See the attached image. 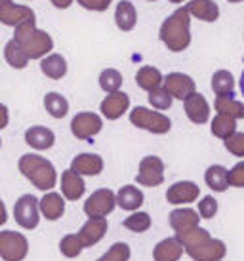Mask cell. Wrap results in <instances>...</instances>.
Here are the masks:
<instances>
[{
    "label": "cell",
    "mask_w": 244,
    "mask_h": 261,
    "mask_svg": "<svg viewBox=\"0 0 244 261\" xmlns=\"http://www.w3.org/2000/svg\"><path fill=\"white\" fill-rule=\"evenodd\" d=\"M122 86V74L116 69H105L100 74V88L107 94H115L120 92Z\"/></svg>",
    "instance_id": "cell-35"
},
{
    "label": "cell",
    "mask_w": 244,
    "mask_h": 261,
    "mask_svg": "<svg viewBox=\"0 0 244 261\" xmlns=\"http://www.w3.org/2000/svg\"><path fill=\"white\" fill-rule=\"evenodd\" d=\"M229 187H244V160L237 162L235 166L229 170Z\"/></svg>",
    "instance_id": "cell-41"
},
{
    "label": "cell",
    "mask_w": 244,
    "mask_h": 261,
    "mask_svg": "<svg viewBox=\"0 0 244 261\" xmlns=\"http://www.w3.org/2000/svg\"><path fill=\"white\" fill-rule=\"evenodd\" d=\"M204 181L214 193H225L229 189V170L222 164H212L204 172Z\"/></svg>",
    "instance_id": "cell-27"
},
{
    "label": "cell",
    "mask_w": 244,
    "mask_h": 261,
    "mask_svg": "<svg viewBox=\"0 0 244 261\" xmlns=\"http://www.w3.org/2000/svg\"><path fill=\"white\" fill-rule=\"evenodd\" d=\"M223 145H225V149H227L231 154H235L238 159H244V134L242 132H235L231 138H227L223 141Z\"/></svg>",
    "instance_id": "cell-39"
},
{
    "label": "cell",
    "mask_w": 244,
    "mask_h": 261,
    "mask_svg": "<svg viewBox=\"0 0 244 261\" xmlns=\"http://www.w3.org/2000/svg\"><path fill=\"white\" fill-rule=\"evenodd\" d=\"M36 19L35 12L29 6L15 4L12 0H0V23L8 27H17L25 21Z\"/></svg>",
    "instance_id": "cell-11"
},
{
    "label": "cell",
    "mask_w": 244,
    "mask_h": 261,
    "mask_svg": "<svg viewBox=\"0 0 244 261\" xmlns=\"http://www.w3.org/2000/svg\"><path fill=\"white\" fill-rule=\"evenodd\" d=\"M149 2H157V0H149Z\"/></svg>",
    "instance_id": "cell-50"
},
{
    "label": "cell",
    "mask_w": 244,
    "mask_h": 261,
    "mask_svg": "<svg viewBox=\"0 0 244 261\" xmlns=\"http://www.w3.org/2000/svg\"><path fill=\"white\" fill-rule=\"evenodd\" d=\"M185 10L189 12V15L206 23H214L219 17V6L214 0H191L187 2Z\"/></svg>",
    "instance_id": "cell-24"
},
{
    "label": "cell",
    "mask_w": 244,
    "mask_h": 261,
    "mask_svg": "<svg viewBox=\"0 0 244 261\" xmlns=\"http://www.w3.org/2000/svg\"><path fill=\"white\" fill-rule=\"evenodd\" d=\"M14 219L21 229L33 231L40 223V208L35 195H23L14 204Z\"/></svg>",
    "instance_id": "cell-7"
},
{
    "label": "cell",
    "mask_w": 244,
    "mask_h": 261,
    "mask_svg": "<svg viewBox=\"0 0 244 261\" xmlns=\"http://www.w3.org/2000/svg\"><path fill=\"white\" fill-rule=\"evenodd\" d=\"M17 170L21 172L38 191H48L58 185V172L56 166L48 159L40 154H23L17 162Z\"/></svg>",
    "instance_id": "cell-4"
},
{
    "label": "cell",
    "mask_w": 244,
    "mask_h": 261,
    "mask_svg": "<svg viewBox=\"0 0 244 261\" xmlns=\"http://www.w3.org/2000/svg\"><path fill=\"white\" fill-rule=\"evenodd\" d=\"M38 208H40V216L48 219V221H58L65 214V198L59 193H44L42 198H38Z\"/></svg>",
    "instance_id": "cell-21"
},
{
    "label": "cell",
    "mask_w": 244,
    "mask_h": 261,
    "mask_svg": "<svg viewBox=\"0 0 244 261\" xmlns=\"http://www.w3.org/2000/svg\"><path fill=\"white\" fill-rule=\"evenodd\" d=\"M197 212H199L201 219L215 218V214H217V200H215L212 195L204 196L202 200H199V210H197Z\"/></svg>",
    "instance_id": "cell-40"
},
{
    "label": "cell",
    "mask_w": 244,
    "mask_h": 261,
    "mask_svg": "<svg viewBox=\"0 0 244 261\" xmlns=\"http://www.w3.org/2000/svg\"><path fill=\"white\" fill-rule=\"evenodd\" d=\"M158 37L170 51H185L191 44V15L183 8H178L160 25Z\"/></svg>",
    "instance_id": "cell-2"
},
{
    "label": "cell",
    "mask_w": 244,
    "mask_h": 261,
    "mask_svg": "<svg viewBox=\"0 0 244 261\" xmlns=\"http://www.w3.org/2000/svg\"><path fill=\"white\" fill-rule=\"evenodd\" d=\"M172 101L174 97L168 92H166L164 88H157V90H153V92H149V103L153 105V109L157 111H166L172 107Z\"/></svg>",
    "instance_id": "cell-38"
},
{
    "label": "cell",
    "mask_w": 244,
    "mask_h": 261,
    "mask_svg": "<svg viewBox=\"0 0 244 261\" xmlns=\"http://www.w3.org/2000/svg\"><path fill=\"white\" fill-rule=\"evenodd\" d=\"M136 181L137 185H143V187L162 185L164 183V162H162V159H158L155 154L141 159L139 168H137Z\"/></svg>",
    "instance_id": "cell-9"
},
{
    "label": "cell",
    "mask_w": 244,
    "mask_h": 261,
    "mask_svg": "<svg viewBox=\"0 0 244 261\" xmlns=\"http://www.w3.org/2000/svg\"><path fill=\"white\" fill-rule=\"evenodd\" d=\"M116 208V193L111 189H97L84 202V214L88 218H107Z\"/></svg>",
    "instance_id": "cell-8"
},
{
    "label": "cell",
    "mask_w": 244,
    "mask_h": 261,
    "mask_svg": "<svg viewBox=\"0 0 244 261\" xmlns=\"http://www.w3.org/2000/svg\"><path fill=\"white\" fill-rule=\"evenodd\" d=\"M40 71L48 79L59 80L67 74V61L61 54H48L46 58L40 59Z\"/></svg>",
    "instance_id": "cell-29"
},
{
    "label": "cell",
    "mask_w": 244,
    "mask_h": 261,
    "mask_svg": "<svg viewBox=\"0 0 244 261\" xmlns=\"http://www.w3.org/2000/svg\"><path fill=\"white\" fill-rule=\"evenodd\" d=\"M29 254V240L17 231H0V257L4 261H23Z\"/></svg>",
    "instance_id": "cell-6"
},
{
    "label": "cell",
    "mask_w": 244,
    "mask_h": 261,
    "mask_svg": "<svg viewBox=\"0 0 244 261\" xmlns=\"http://www.w3.org/2000/svg\"><path fill=\"white\" fill-rule=\"evenodd\" d=\"M101 115L105 116L107 120H118L126 111L130 109V97L124 92H115L109 94L100 105Z\"/></svg>",
    "instance_id": "cell-19"
},
{
    "label": "cell",
    "mask_w": 244,
    "mask_h": 261,
    "mask_svg": "<svg viewBox=\"0 0 244 261\" xmlns=\"http://www.w3.org/2000/svg\"><path fill=\"white\" fill-rule=\"evenodd\" d=\"M170 227H172L176 234H183V232L191 231L194 227H199L201 223V216H199V212L193 210V208H176V210L170 212Z\"/></svg>",
    "instance_id": "cell-15"
},
{
    "label": "cell",
    "mask_w": 244,
    "mask_h": 261,
    "mask_svg": "<svg viewBox=\"0 0 244 261\" xmlns=\"http://www.w3.org/2000/svg\"><path fill=\"white\" fill-rule=\"evenodd\" d=\"M115 23L116 27L124 33H130V31H134L137 23V12H136V6L130 2V0H120L118 4H116V10H115Z\"/></svg>",
    "instance_id": "cell-26"
},
{
    "label": "cell",
    "mask_w": 244,
    "mask_h": 261,
    "mask_svg": "<svg viewBox=\"0 0 244 261\" xmlns=\"http://www.w3.org/2000/svg\"><path fill=\"white\" fill-rule=\"evenodd\" d=\"M80 6L86 8V10H92V12H105L113 0H77Z\"/></svg>",
    "instance_id": "cell-42"
},
{
    "label": "cell",
    "mask_w": 244,
    "mask_h": 261,
    "mask_svg": "<svg viewBox=\"0 0 244 261\" xmlns=\"http://www.w3.org/2000/svg\"><path fill=\"white\" fill-rule=\"evenodd\" d=\"M201 196V189L193 181H178L170 185L166 191V200L174 206H183V204H191L199 200Z\"/></svg>",
    "instance_id": "cell-13"
},
{
    "label": "cell",
    "mask_w": 244,
    "mask_h": 261,
    "mask_svg": "<svg viewBox=\"0 0 244 261\" xmlns=\"http://www.w3.org/2000/svg\"><path fill=\"white\" fill-rule=\"evenodd\" d=\"M214 109L217 111V115L229 116V118H233V120H240V118H244V103L235 99V94L215 95Z\"/></svg>",
    "instance_id": "cell-25"
},
{
    "label": "cell",
    "mask_w": 244,
    "mask_h": 261,
    "mask_svg": "<svg viewBox=\"0 0 244 261\" xmlns=\"http://www.w3.org/2000/svg\"><path fill=\"white\" fill-rule=\"evenodd\" d=\"M132 250L126 242H115L97 261H130Z\"/></svg>",
    "instance_id": "cell-37"
},
{
    "label": "cell",
    "mask_w": 244,
    "mask_h": 261,
    "mask_svg": "<svg viewBox=\"0 0 244 261\" xmlns=\"http://www.w3.org/2000/svg\"><path fill=\"white\" fill-rule=\"evenodd\" d=\"M50 2L56 8H59V10H67L72 4V0H50Z\"/></svg>",
    "instance_id": "cell-44"
},
{
    "label": "cell",
    "mask_w": 244,
    "mask_h": 261,
    "mask_svg": "<svg viewBox=\"0 0 244 261\" xmlns=\"http://www.w3.org/2000/svg\"><path fill=\"white\" fill-rule=\"evenodd\" d=\"M229 2H233V4H237V2H242V0H229Z\"/></svg>",
    "instance_id": "cell-47"
},
{
    "label": "cell",
    "mask_w": 244,
    "mask_h": 261,
    "mask_svg": "<svg viewBox=\"0 0 244 261\" xmlns=\"http://www.w3.org/2000/svg\"><path fill=\"white\" fill-rule=\"evenodd\" d=\"M170 2H176V4H178V2H183V0H170Z\"/></svg>",
    "instance_id": "cell-48"
},
{
    "label": "cell",
    "mask_w": 244,
    "mask_h": 261,
    "mask_svg": "<svg viewBox=\"0 0 244 261\" xmlns=\"http://www.w3.org/2000/svg\"><path fill=\"white\" fill-rule=\"evenodd\" d=\"M25 143L35 151H48L56 143V134L46 126H31L25 132Z\"/></svg>",
    "instance_id": "cell-20"
},
{
    "label": "cell",
    "mask_w": 244,
    "mask_h": 261,
    "mask_svg": "<svg viewBox=\"0 0 244 261\" xmlns=\"http://www.w3.org/2000/svg\"><path fill=\"white\" fill-rule=\"evenodd\" d=\"M185 115L193 124H206L210 120V103L206 101V97L199 92H194L193 95H189L185 101Z\"/></svg>",
    "instance_id": "cell-16"
},
{
    "label": "cell",
    "mask_w": 244,
    "mask_h": 261,
    "mask_svg": "<svg viewBox=\"0 0 244 261\" xmlns=\"http://www.w3.org/2000/svg\"><path fill=\"white\" fill-rule=\"evenodd\" d=\"M107 229H109V223L105 218H88V221L80 227V231L77 234H79L82 246L92 248L107 234Z\"/></svg>",
    "instance_id": "cell-14"
},
{
    "label": "cell",
    "mask_w": 244,
    "mask_h": 261,
    "mask_svg": "<svg viewBox=\"0 0 244 261\" xmlns=\"http://www.w3.org/2000/svg\"><path fill=\"white\" fill-rule=\"evenodd\" d=\"M14 40L21 46V50L25 51V56L29 59L46 58L54 48V38L46 31H40L36 27V19L17 25L14 33Z\"/></svg>",
    "instance_id": "cell-3"
},
{
    "label": "cell",
    "mask_w": 244,
    "mask_h": 261,
    "mask_svg": "<svg viewBox=\"0 0 244 261\" xmlns=\"http://www.w3.org/2000/svg\"><path fill=\"white\" fill-rule=\"evenodd\" d=\"M130 122L136 128L151 132L155 136H164L172 128V120L160 111H151L147 107H136L130 111Z\"/></svg>",
    "instance_id": "cell-5"
},
{
    "label": "cell",
    "mask_w": 244,
    "mask_h": 261,
    "mask_svg": "<svg viewBox=\"0 0 244 261\" xmlns=\"http://www.w3.org/2000/svg\"><path fill=\"white\" fill-rule=\"evenodd\" d=\"M151 216L147 212H132V216L124 219V229H128L132 232H145L151 229Z\"/></svg>",
    "instance_id": "cell-34"
},
{
    "label": "cell",
    "mask_w": 244,
    "mask_h": 261,
    "mask_svg": "<svg viewBox=\"0 0 244 261\" xmlns=\"http://www.w3.org/2000/svg\"><path fill=\"white\" fill-rule=\"evenodd\" d=\"M10 122V113H8V107L4 103H0V130H4Z\"/></svg>",
    "instance_id": "cell-43"
},
{
    "label": "cell",
    "mask_w": 244,
    "mask_h": 261,
    "mask_svg": "<svg viewBox=\"0 0 244 261\" xmlns=\"http://www.w3.org/2000/svg\"><path fill=\"white\" fill-rule=\"evenodd\" d=\"M210 130H212V134H214L215 138H219L225 141V139L231 138V136L237 132V120H233L229 116L217 115L214 120H212V124H210Z\"/></svg>",
    "instance_id": "cell-33"
},
{
    "label": "cell",
    "mask_w": 244,
    "mask_h": 261,
    "mask_svg": "<svg viewBox=\"0 0 244 261\" xmlns=\"http://www.w3.org/2000/svg\"><path fill=\"white\" fill-rule=\"evenodd\" d=\"M82 242H80L79 234H65L63 239L59 240V252L61 255L65 257H69V259H75V257H79L82 254Z\"/></svg>",
    "instance_id": "cell-36"
},
{
    "label": "cell",
    "mask_w": 244,
    "mask_h": 261,
    "mask_svg": "<svg viewBox=\"0 0 244 261\" xmlns=\"http://www.w3.org/2000/svg\"><path fill=\"white\" fill-rule=\"evenodd\" d=\"M136 84L141 88V90H145V92H153V90H157V88H162L164 76H162V73L158 71L157 67L145 65L136 73Z\"/></svg>",
    "instance_id": "cell-28"
},
{
    "label": "cell",
    "mask_w": 244,
    "mask_h": 261,
    "mask_svg": "<svg viewBox=\"0 0 244 261\" xmlns=\"http://www.w3.org/2000/svg\"><path fill=\"white\" fill-rule=\"evenodd\" d=\"M44 109L54 118H63L69 113V101H67V97H63L58 92H50L44 97Z\"/></svg>",
    "instance_id": "cell-30"
},
{
    "label": "cell",
    "mask_w": 244,
    "mask_h": 261,
    "mask_svg": "<svg viewBox=\"0 0 244 261\" xmlns=\"http://www.w3.org/2000/svg\"><path fill=\"white\" fill-rule=\"evenodd\" d=\"M212 90H214L215 95L233 94V90H235V79H233V74L229 71H225V69L215 71L212 74Z\"/></svg>",
    "instance_id": "cell-32"
},
{
    "label": "cell",
    "mask_w": 244,
    "mask_h": 261,
    "mask_svg": "<svg viewBox=\"0 0 244 261\" xmlns=\"http://www.w3.org/2000/svg\"><path fill=\"white\" fill-rule=\"evenodd\" d=\"M162 88L174 99H180V101H185L189 95H193L197 92L194 80L183 73H170L168 76H164V86Z\"/></svg>",
    "instance_id": "cell-12"
},
{
    "label": "cell",
    "mask_w": 244,
    "mask_h": 261,
    "mask_svg": "<svg viewBox=\"0 0 244 261\" xmlns=\"http://www.w3.org/2000/svg\"><path fill=\"white\" fill-rule=\"evenodd\" d=\"M0 147H2V139H0Z\"/></svg>",
    "instance_id": "cell-49"
},
{
    "label": "cell",
    "mask_w": 244,
    "mask_h": 261,
    "mask_svg": "<svg viewBox=\"0 0 244 261\" xmlns=\"http://www.w3.org/2000/svg\"><path fill=\"white\" fill-rule=\"evenodd\" d=\"M84 193H86V183L82 179V175L72 172L71 168L65 170L61 174V195H63L65 200L77 202L84 196Z\"/></svg>",
    "instance_id": "cell-18"
},
{
    "label": "cell",
    "mask_w": 244,
    "mask_h": 261,
    "mask_svg": "<svg viewBox=\"0 0 244 261\" xmlns=\"http://www.w3.org/2000/svg\"><path fill=\"white\" fill-rule=\"evenodd\" d=\"M180 239L183 252L193 261H222L227 255V246L219 239H212L206 229L201 225L183 234H176Z\"/></svg>",
    "instance_id": "cell-1"
},
{
    "label": "cell",
    "mask_w": 244,
    "mask_h": 261,
    "mask_svg": "<svg viewBox=\"0 0 244 261\" xmlns=\"http://www.w3.org/2000/svg\"><path fill=\"white\" fill-rule=\"evenodd\" d=\"M238 86H240V92H242V95H244V71H242V74H240V82H238Z\"/></svg>",
    "instance_id": "cell-46"
},
{
    "label": "cell",
    "mask_w": 244,
    "mask_h": 261,
    "mask_svg": "<svg viewBox=\"0 0 244 261\" xmlns=\"http://www.w3.org/2000/svg\"><path fill=\"white\" fill-rule=\"evenodd\" d=\"M181 255H183V246L178 237H168L153 248L155 261H180Z\"/></svg>",
    "instance_id": "cell-23"
},
{
    "label": "cell",
    "mask_w": 244,
    "mask_h": 261,
    "mask_svg": "<svg viewBox=\"0 0 244 261\" xmlns=\"http://www.w3.org/2000/svg\"><path fill=\"white\" fill-rule=\"evenodd\" d=\"M103 130V118L95 113H79L71 120V134L77 139H90Z\"/></svg>",
    "instance_id": "cell-10"
},
{
    "label": "cell",
    "mask_w": 244,
    "mask_h": 261,
    "mask_svg": "<svg viewBox=\"0 0 244 261\" xmlns=\"http://www.w3.org/2000/svg\"><path fill=\"white\" fill-rule=\"evenodd\" d=\"M8 221V212H6V204L2 202V198H0V227Z\"/></svg>",
    "instance_id": "cell-45"
},
{
    "label": "cell",
    "mask_w": 244,
    "mask_h": 261,
    "mask_svg": "<svg viewBox=\"0 0 244 261\" xmlns=\"http://www.w3.org/2000/svg\"><path fill=\"white\" fill-rule=\"evenodd\" d=\"M4 59L10 67L14 69H25L29 65V58L25 56V51L21 50V46L15 42L14 38L8 40L6 46H4Z\"/></svg>",
    "instance_id": "cell-31"
},
{
    "label": "cell",
    "mask_w": 244,
    "mask_h": 261,
    "mask_svg": "<svg viewBox=\"0 0 244 261\" xmlns=\"http://www.w3.org/2000/svg\"><path fill=\"white\" fill-rule=\"evenodd\" d=\"M145 202V196L141 189L136 185H122L116 191V206L124 212H137Z\"/></svg>",
    "instance_id": "cell-22"
},
{
    "label": "cell",
    "mask_w": 244,
    "mask_h": 261,
    "mask_svg": "<svg viewBox=\"0 0 244 261\" xmlns=\"http://www.w3.org/2000/svg\"><path fill=\"white\" fill-rule=\"evenodd\" d=\"M103 166H105V162L101 159L100 154H93V152H82V154H77L71 162V170L72 172H77L79 175H88V177H92V175H100L103 172Z\"/></svg>",
    "instance_id": "cell-17"
}]
</instances>
